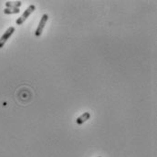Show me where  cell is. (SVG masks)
<instances>
[{"mask_svg":"<svg viewBox=\"0 0 157 157\" xmlns=\"http://www.w3.org/2000/svg\"><path fill=\"white\" fill-rule=\"evenodd\" d=\"M90 118V113H84L82 115H80L79 117H78L76 119V123L78 124V125H80V124H82L83 122L87 121Z\"/></svg>","mask_w":157,"mask_h":157,"instance_id":"4","label":"cell"},{"mask_svg":"<svg viewBox=\"0 0 157 157\" xmlns=\"http://www.w3.org/2000/svg\"><path fill=\"white\" fill-rule=\"evenodd\" d=\"M48 19V14H44V15L42 16L40 21H39L38 29H37V30H36V32H35L36 37H40V36H41L42 31H43V29H44V28H45V25L47 24Z\"/></svg>","mask_w":157,"mask_h":157,"instance_id":"3","label":"cell"},{"mask_svg":"<svg viewBox=\"0 0 157 157\" xmlns=\"http://www.w3.org/2000/svg\"><path fill=\"white\" fill-rule=\"evenodd\" d=\"M99 157H101V156H99Z\"/></svg>","mask_w":157,"mask_h":157,"instance_id":"7","label":"cell"},{"mask_svg":"<svg viewBox=\"0 0 157 157\" xmlns=\"http://www.w3.org/2000/svg\"><path fill=\"white\" fill-rule=\"evenodd\" d=\"M35 8H36V6H35L34 5H30V6L24 11V13L22 14V16L17 19L16 24H17V25H22V24L25 22V20L29 17V15L35 10Z\"/></svg>","mask_w":157,"mask_h":157,"instance_id":"1","label":"cell"},{"mask_svg":"<svg viewBox=\"0 0 157 157\" xmlns=\"http://www.w3.org/2000/svg\"><path fill=\"white\" fill-rule=\"evenodd\" d=\"M16 29L14 27H10L9 29H7V30L3 34V36L0 38V48H2L4 47V45L6 44V42L9 39V38L13 35V33L15 32Z\"/></svg>","mask_w":157,"mask_h":157,"instance_id":"2","label":"cell"},{"mask_svg":"<svg viewBox=\"0 0 157 157\" xmlns=\"http://www.w3.org/2000/svg\"><path fill=\"white\" fill-rule=\"evenodd\" d=\"M22 3L20 1L17 2H6V8H19V6H21Z\"/></svg>","mask_w":157,"mask_h":157,"instance_id":"5","label":"cell"},{"mask_svg":"<svg viewBox=\"0 0 157 157\" xmlns=\"http://www.w3.org/2000/svg\"><path fill=\"white\" fill-rule=\"evenodd\" d=\"M20 10L19 8H5L4 9V13L6 15H11V14H17L19 13Z\"/></svg>","mask_w":157,"mask_h":157,"instance_id":"6","label":"cell"}]
</instances>
